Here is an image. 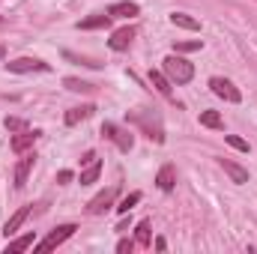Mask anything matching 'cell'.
I'll list each match as a JSON object with an SVG mask.
<instances>
[{"instance_id":"21","label":"cell","mask_w":257,"mask_h":254,"mask_svg":"<svg viewBox=\"0 0 257 254\" xmlns=\"http://www.w3.org/2000/svg\"><path fill=\"white\" fill-rule=\"evenodd\" d=\"M135 239H138V245H150L153 242V233H150V221L144 218V221H138V227H135Z\"/></svg>"},{"instance_id":"17","label":"cell","mask_w":257,"mask_h":254,"mask_svg":"<svg viewBox=\"0 0 257 254\" xmlns=\"http://www.w3.org/2000/svg\"><path fill=\"white\" fill-rule=\"evenodd\" d=\"M150 81H153V87H156V90H159L162 96H168V99H171V78H168L165 72L153 69V72H150Z\"/></svg>"},{"instance_id":"18","label":"cell","mask_w":257,"mask_h":254,"mask_svg":"<svg viewBox=\"0 0 257 254\" xmlns=\"http://www.w3.org/2000/svg\"><path fill=\"white\" fill-rule=\"evenodd\" d=\"M99 174H102V162H99V159H93V162L81 171V186H93V183L99 180Z\"/></svg>"},{"instance_id":"26","label":"cell","mask_w":257,"mask_h":254,"mask_svg":"<svg viewBox=\"0 0 257 254\" xmlns=\"http://www.w3.org/2000/svg\"><path fill=\"white\" fill-rule=\"evenodd\" d=\"M3 126L9 129V132H24L27 123H24V120H18V117H6V123H3Z\"/></svg>"},{"instance_id":"30","label":"cell","mask_w":257,"mask_h":254,"mask_svg":"<svg viewBox=\"0 0 257 254\" xmlns=\"http://www.w3.org/2000/svg\"><path fill=\"white\" fill-rule=\"evenodd\" d=\"M3 57H6V48H3V45H0V60H3Z\"/></svg>"},{"instance_id":"23","label":"cell","mask_w":257,"mask_h":254,"mask_svg":"<svg viewBox=\"0 0 257 254\" xmlns=\"http://www.w3.org/2000/svg\"><path fill=\"white\" fill-rule=\"evenodd\" d=\"M200 126L221 129V114H218V111H203V114H200Z\"/></svg>"},{"instance_id":"5","label":"cell","mask_w":257,"mask_h":254,"mask_svg":"<svg viewBox=\"0 0 257 254\" xmlns=\"http://www.w3.org/2000/svg\"><path fill=\"white\" fill-rule=\"evenodd\" d=\"M209 87H212V93H215L218 99H224V102H233V105L242 102V93H239L227 78H218V75H215V78H209Z\"/></svg>"},{"instance_id":"19","label":"cell","mask_w":257,"mask_h":254,"mask_svg":"<svg viewBox=\"0 0 257 254\" xmlns=\"http://www.w3.org/2000/svg\"><path fill=\"white\" fill-rule=\"evenodd\" d=\"M171 24L174 27H183V30H200V21L192 18V15H186V12H174L171 15Z\"/></svg>"},{"instance_id":"7","label":"cell","mask_w":257,"mask_h":254,"mask_svg":"<svg viewBox=\"0 0 257 254\" xmlns=\"http://www.w3.org/2000/svg\"><path fill=\"white\" fill-rule=\"evenodd\" d=\"M9 72H51V66L42 63V60H36V57H18V60H12V63H6Z\"/></svg>"},{"instance_id":"8","label":"cell","mask_w":257,"mask_h":254,"mask_svg":"<svg viewBox=\"0 0 257 254\" xmlns=\"http://www.w3.org/2000/svg\"><path fill=\"white\" fill-rule=\"evenodd\" d=\"M33 162H36L33 153H21V162L15 165V189H24L27 186V174L33 171Z\"/></svg>"},{"instance_id":"14","label":"cell","mask_w":257,"mask_h":254,"mask_svg":"<svg viewBox=\"0 0 257 254\" xmlns=\"http://www.w3.org/2000/svg\"><path fill=\"white\" fill-rule=\"evenodd\" d=\"M156 186L162 191L174 189V186H177V168H174V165H165V168L159 171V177H156Z\"/></svg>"},{"instance_id":"29","label":"cell","mask_w":257,"mask_h":254,"mask_svg":"<svg viewBox=\"0 0 257 254\" xmlns=\"http://www.w3.org/2000/svg\"><path fill=\"white\" fill-rule=\"evenodd\" d=\"M69 180H72V171H60L57 174V183H69Z\"/></svg>"},{"instance_id":"11","label":"cell","mask_w":257,"mask_h":254,"mask_svg":"<svg viewBox=\"0 0 257 254\" xmlns=\"http://www.w3.org/2000/svg\"><path fill=\"white\" fill-rule=\"evenodd\" d=\"M218 165L224 168V174H227L233 183H239V186H242V183H248V171H245V168H239L236 162H230V159H218Z\"/></svg>"},{"instance_id":"27","label":"cell","mask_w":257,"mask_h":254,"mask_svg":"<svg viewBox=\"0 0 257 254\" xmlns=\"http://www.w3.org/2000/svg\"><path fill=\"white\" fill-rule=\"evenodd\" d=\"M227 144H230L233 150H239V153H248V144H245L242 138H236V135H227Z\"/></svg>"},{"instance_id":"31","label":"cell","mask_w":257,"mask_h":254,"mask_svg":"<svg viewBox=\"0 0 257 254\" xmlns=\"http://www.w3.org/2000/svg\"><path fill=\"white\" fill-rule=\"evenodd\" d=\"M0 27H3V18H0Z\"/></svg>"},{"instance_id":"9","label":"cell","mask_w":257,"mask_h":254,"mask_svg":"<svg viewBox=\"0 0 257 254\" xmlns=\"http://www.w3.org/2000/svg\"><path fill=\"white\" fill-rule=\"evenodd\" d=\"M132 39H135V27H120V30H114V36L108 39V45L114 51H126L128 45H132Z\"/></svg>"},{"instance_id":"4","label":"cell","mask_w":257,"mask_h":254,"mask_svg":"<svg viewBox=\"0 0 257 254\" xmlns=\"http://www.w3.org/2000/svg\"><path fill=\"white\" fill-rule=\"evenodd\" d=\"M75 230H78L75 224H60V227H54V230H51V233H48L39 245H33V248H36V251H51V248L63 245V242L72 236V233H75Z\"/></svg>"},{"instance_id":"28","label":"cell","mask_w":257,"mask_h":254,"mask_svg":"<svg viewBox=\"0 0 257 254\" xmlns=\"http://www.w3.org/2000/svg\"><path fill=\"white\" fill-rule=\"evenodd\" d=\"M132 248H135V242H132V239H120V242H117V251H120V254L132 251Z\"/></svg>"},{"instance_id":"20","label":"cell","mask_w":257,"mask_h":254,"mask_svg":"<svg viewBox=\"0 0 257 254\" xmlns=\"http://www.w3.org/2000/svg\"><path fill=\"white\" fill-rule=\"evenodd\" d=\"M33 245V233H24V236H18V239H12L9 245H6V254H18V251H27Z\"/></svg>"},{"instance_id":"3","label":"cell","mask_w":257,"mask_h":254,"mask_svg":"<svg viewBox=\"0 0 257 254\" xmlns=\"http://www.w3.org/2000/svg\"><path fill=\"white\" fill-rule=\"evenodd\" d=\"M102 135H105L108 141H114L117 150H123V153H128V150L135 147V135H132L128 129L117 126V123H102Z\"/></svg>"},{"instance_id":"25","label":"cell","mask_w":257,"mask_h":254,"mask_svg":"<svg viewBox=\"0 0 257 254\" xmlns=\"http://www.w3.org/2000/svg\"><path fill=\"white\" fill-rule=\"evenodd\" d=\"M200 45H203L200 39H192V42H177V45H174V51H177V54H189V51H200Z\"/></svg>"},{"instance_id":"13","label":"cell","mask_w":257,"mask_h":254,"mask_svg":"<svg viewBox=\"0 0 257 254\" xmlns=\"http://www.w3.org/2000/svg\"><path fill=\"white\" fill-rule=\"evenodd\" d=\"M138 12H141V6L132 3V0H123V3L108 6V15H111V18H132V15H138Z\"/></svg>"},{"instance_id":"1","label":"cell","mask_w":257,"mask_h":254,"mask_svg":"<svg viewBox=\"0 0 257 254\" xmlns=\"http://www.w3.org/2000/svg\"><path fill=\"white\" fill-rule=\"evenodd\" d=\"M126 120L141 129L153 144H165V123H162V114L156 108H135L126 114Z\"/></svg>"},{"instance_id":"6","label":"cell","mask_w":257,"mask_h":254,"mask_svg":"<svg viewBox=\"0 0 257 254\" xmlns=\"http://www.w3.org/2000/svg\"><path fill=\"white\" fill-rule=\"evenodd\" d=\"M117 191H120L117 186H111V189L99 191V194H96V197L87 203V212H90V215H102L105 209H111V206H114V200H117Z\"/></svg>"},{"instance_id":"16","label":"cell","mask_w":257,"mask_h":254,"mask_svg":"<svg viewBox=\"0 0 257 254\" xmlns=\"http://www.w3.org/2000/svg\"><path fill=\"white\" fill-rule=\"evenodd\" d=\"M27 215H30V206H21V209H18V212H15V215L3 224V236H12V233H15V230L27 221Z\"/></svg>"},{"instance_id":"15","label":"cell","mask_w":257,"mask_h":254,"mask_svg":"<svg viewBox=\"0 0 257 254\" xmlns=\"http://www.w3.org/2000/svg\"><path fill=\"white\" fill-rule=\"evenodd\" d=\"M93 105H81V108H69L66 111V126H78L81 120H87V117H93Z\"/></svg>"},{"instance_id":"10","label":"cell","mask_w":257,"mask_h":254,"mask_svg":"<svg viewBox=\"0 0 257 254\" xmlns=\"http://www.w3.org/2000/svg\"><path fill=\"white\" fill-rule=\"evenodd\" d=\"M36 138H39V132H27V129H24V132H18V135L12 138V150L21 156V153H27V150L36 144Z\"/></svg>"},{"instance_id":"2","label":"cell","mask_w":257,"mask_h":254,"mask_svg":"<svg viewBox=\"0 0 257 254\" xmlns=\"http://www.w3.org/2000/svg\"><path fill=\"white\" fill-rule=\"evenodd\" d=\"M162 72L171 78V84H189L194 78V66L189 63L186 57H180V54L165 57V60H162Z\"/></svg>"},{"instance_id":"12","label":"cell","mask_w":257,"mask_h":254,"mask_svg":"<svg viewBox=\"0 0 257 254\" xmlns=\"http://www.w3.org/2000/svg\"><path fill=\"white\" fill-rule=\"evenodd\" d=\"M108 24H111V15H108V12H96V15L78 21V30H102V27H108Z\"/></svg>"},{"instance_id":"24","label":"cell","mask_w":257,"mask_h":254,"mask_svg":"<svg viewBox=\"0 0 257 254\" xmlns=\"http://www.w3.org/2000/svg\"><path fill=\"white\" fill-rule=\"evenodd\" d=\"M135 203H141V191H132L128 197H123V200L117 203V212H120V215H126V212L132 209V206H135Z\"/></svg>"},{"instance_id":"22","label":"cell","mask_w":257,"mask_h":254,"mask_svg":"<svg viewBox=\"0 0 257 254\" xmlns=\"http://www.w3.org/2000/svg\"><path fill=\"white\" fill-rule=\"evenodd\" d=\"M63 87L66 90H72V93H93V90H96L90 81H81V78H66Z\"/></svg>"}]
</instances>
